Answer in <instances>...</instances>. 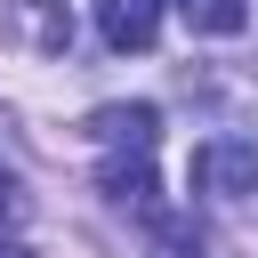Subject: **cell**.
<instances>
[{"label":"cell","instance_id":"obj_1","mask_svg":"<svg viewBox=\"0 0 258 258\" xmlns=\"http://www.w3.org/2000/svg\"><path fill=\"white\" fill-rule=\"evenodd\" d=\"M194 194H210V202L258 194V137H202L194 145Z\"/></svg>","mask_w":258,"mask_h":258},{"label":"cell","instance_id":"obj_2","mask_svg":"<svg viewBox=\"0 0 258 258\" xmlns=\"http://www.w3.org/2000/svg\"><path fill=\"white\" fill-rule=\"evenodd\" d=\"M0 40L24 56H64L73 48V8L64 0H0Z\"/></svg>","mask_w":258,"mask_h":258},{"label":"cell","instance_id":"obj_3","mask_svg":"<svg viewBox=\"0 0 258 258\" xmlns=\"http://www.w3.org/2000/svg\"><path fill=\"white\" fill-rule=\"evenodd\" d=\"M97 194L129 218H161V177H153V153H105L97 161Z\"/></svg>","mask_w":258,"mask_h":258},{"label":"cell","instance_id":"obj_4","mask_svg":"<svg viewBox=\"0 0 258 258\" xmlns=\"http://www.w3.org/2000/svg\"><path fill=\"white\" fill-rule=\"evenodd\" d=\"M81 129H89L105 153H153V145H161V105H97Z\"/></svg>","mask_w":258,"mask_h":258},{"label":"cell","instance_id":"obj_5","mask_svg":"<svg viewBox=\"0 0 258 258\" xmlns=\"http://www.w3.org/2000/svg\"><path fill=\"white\" fill-rule=\"evenodd\" d=\"M153 32H161V0H97V40L113 56L153 48Z\"/></svg>","mask_w":258,"mask_h":258},{"label":"cell","instance_id":"obj_6","mask_svg":"<svg viewBox=\"0 0 258 258\" xmlns=\"http://www.w3.org/2000/svg\"><path fill=\"white\" fill-rule=\"evenodd\" d=\"M145 226H153L145 258H202V250H210L202 226H194V210H161V218H145Z\"/></svg>","mask_w":258,"mask_h":258},{"label":"cell","instance_id":"obj_7","mask_svg":"<svg viewBox=\"0 0 258 258\" xmlns=\"http://www.w3.org/2000/svg\"><path fill=\"white\" fill-rule=\"evenodd\" d=\"M177 16H185L194 32H210V40H226V32H242V24H250V8H242V0H177Z\"/></svg>","mask_w":258,"mask_h":258},{"label":"cell","instance_id":"obj_8","mask_svg":"<svg viewBox=\"0 0 258 258\" xmlns=\"http://www.w3.org/2000/svg\"><path fill=\"white\" fill-rule=\"evenodd\" d=\"M24 218V185H16V169L0 161V226H16Z\"/></svg>","mask_w":258,"mask_h":258},{"label":"cell","instance_id":"obj_9","mask_svg":"<svg viewBox=\"0 0 258 258\" xmlns=\"http://www.w3.org/2000/svg\"><path fill=\"white\" fill-rule=\"evenodd\" d=\"M0 258H32V250L16 242V226H0Z\"/></svg>","mask_w":258,"mask_h":258}]
</instances>
